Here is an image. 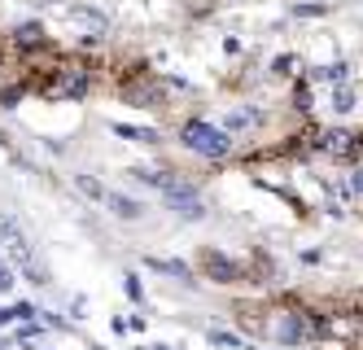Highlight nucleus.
I'll list each match as a JSON object with an SVG mask.
<instances>
[{
  "label": "nucleus",
  "mask_w": 363,
  "mask_h": 350,
  "mask_svg": "<svg viewBox=\"0 0 363 350\" xmlns=\"http://www.w3.org/2000/svg\"><path fill=\"white\" fill-rule=\"evenodd\" d=\"M311 101H315V97H311V84H306V79H302V84L294 88V110H298L302 119L311 114Z\"/></svg>",
  "instance_id": "obj_13"
},
{
  "label": "nucleus",
  "mask_w": 363,
  "mask_h": 350,
  "mask_svg": "<svg viewBox=\"0 0 363 350\" xmlns=\"http://www.w3.org/2000/svg\"><path fill=\"white\" fill-rule=\"evenodd\" d=\"M294 66H298L294 53H280V58L272 62V75H276V79H289V75H294Z\"/></svg>",
  "instance_id": "obj_14"
},
{
  "label": "nucleus",
  "mask_w": 363,
  "mask_h": 350,
  "mask_svg": "<svg viewBox=\"0 0 363 350\" xmlns=\"http://www.w3.org/2000/svg\"><path fill=\"white\" fill-rule=\"evenodd\" d=\"M193 267H197V280H211V285H223V289H232V285H250V267H245V258H232V254L219 250V246H201L197 258H193Z\"/></svg>",
  "instance_id": "obj_3"
},
{
  "label": "nucleus",
  "mask_w": 363,
  "mask_h": 350,
  "mask_svg": "<svg viewBox=\"0 0 363 350\" xmlns=\"http://www.w3.org/2000/svg\"><path fill=\"white\" fill-rule=\"evenodd\" d=\"M206 337H211V346H223V350H245V337H241V333H223V329H211Z\"/></svg>",
  "instance_id": "obj_11"
},
{
  "label": "nucleus",
  "mask_w": 363,
  "mask_h": 350,
  "mask_svg": "<svg viewBox=\"0 0 363 350\" xmlns=\"http://www.w3.org/2000/svg\"><path fill=\"white\" fill-rule=\"evenodd\" d=\"M9 62L18 66V58H13V48H9V40H0V79L9 75Z\"/></svg>",
  "instance_id": "obj_16"
},
{
  "label": "nucleus",
  "mask_w": 363,
  "mask_h": 350,
  "mask_svg": "<svg viewBox=\"0 0 363 350\" xmlns=\"http://www.w3.org/2000/svg\"><path fill=\"white\" fill-rule=\"evenodd\" d=\"M354 105H359V97H354L350 84H346V88H333V97H328V110H333V114H350Z\"/></svg>",
  "instance_id": "obj_10"
},
{
  "label": "nucleus",
  "mask_w": 363,
  "mask_h": 350,
  "mask_svg": "<svg viewBox=\"0 0 363 350\" xmlns=\"http://www.w3.org/2000/svg\"><path fill=\"white\" fill-rule=\"evenodd\" d=\"M132 350H153V346H132Z\"/></svg>",
  "instance_id": "obj_18"
},
{
  "label": "nucleus",
  "mask_w": 363,
  "mask_h": 350,
  "mask_svg": "<svg viewBox=\"0 0 363 350\" xmlns=\"http://www.w3.org/2000/svg\"><path fill=\"white\" fill-rule=\"evenodd\" d=\"M0 246H5V254L22 267V272H35V254H31V241L27 236H22V228L9 219V214H0Z\"/></svg>",
  "instance_id": "obj_5"
},
{
  "label": "nucleus",
  "mask_w": 363,
  "mask_h": 350,
  "mask_svg": "<svg viewBox=\"0 0 363 350\" xmlns=\"http://www.w3.org/2000/svg\"><path fill=\"white\" fill-rule=\"evenodd\" d=\"M106 206L118 214V219H140V214H145V206L136 197H123V193H106Z\"/></svg>",
  "instance_id": "obj_9"
},
{
  "label": "nucleus",
  "mask_w": 363,
  "mask_h": 350,
  "mask_svg": "<svg viewBox=\"0 0 363 350\" xmlns=\"http://www.w3.org/2000/svg\"><path fill=\"white\" fill-rule=\"evenodd\" d=\"M145 267H149V272H158V276H171V280H179V285H197V267H193V263L145 254Z\"/></svg>",
  "instance_id": "obj_7"
},
{
  "label": "nucleus",
  "mask_w": 363,
  "mask_h": 350,
  "mask_svg": "<svg viewBox=\"0 0 363 350\" xmlns=\"http://www.w3.org/2000/svg\"><path fill=\"white\" fill-rule=\"evenodd\" d=\"M114 136L132 141V145H158V141H162L153 127H132V123H114Z\"/></svg>",
  "instance_id": "obj_8"
},
{
  "label": "nucleus",
  "mask_w": 363,
  "mask_h": 350,
  "mask_svg": "<svg viewBox=\"0 0 363 350\" xmlns=\"http://www.w3.org/2000/svg\"><path fill=\"white\" fill-rule=\"evenodd\" d=\"M359 163H363V131H359Z\"/></svg>",
  "instance_id": "obj_17"
},
{
  "label": "nucleus",
  "mask_w": 363,
  "mask_h": 350,
  "mask_svg": "<svg viewBox=\"0 0 363 350\" xmlns=\"http://www.w3.org/2000/svg\"><path fill=\"white\" fill-rule=\"evenodd\" d=\"M92 84H96L92 62H88V58H74V53H66V58L57 62V70L48 75V79H40L31 92L44 97V101H84V97L92 92Z\"/></svg>",
  "instance_id": "obj_2"
},
{
  "label": "nucleus",
  "mask_w": 363,
  "mask_h": 350,
  "mask_svg": "<svg viewBox=\"0 0 363 350\" xmlns=\"http://www.w3.org/2000/svg\"><path fill=\"white\" fill-rule=\"evenodd\" d=\"M153 350H171V346H153Z\"/></svg>",
  "instance_id": "obj_19"
},
{
  "label": "nucleus",
  "mask_w": 363,
  "mask_h": 350,
  "mask_svg": "<svg viewBox=\"0 0 363 350\" xmlns=\"http://www.w3.org/2000/svg\"><path fill=\"white\" fill-rule=\"evenodd\" d=\"M258 341L267 346H320L324 341V324L320 311L311 307L306 293H276V298H263V333Z\"/></svg>",
  "instance_id": "obj_1"
},
{
  "label": "nucleus",
  "mask_w": 363,
  "mask_h": 350,
  "mask_svg": "<svg viewBox=\"0 0 363 350\" xmlns=\"http://www.w3.org/2000/svg\"><path fill=\"white\" fill-rule=\"evenodd\" d=\"M123 289H127V298H132V302H145V285H140V276L127 272V276H123Z\"/></svg>",
  "instance_id": "obj_15"
},
{
  "label": "nucleus",
  "mask_w": 363,
  "mask_h": 350,
  "mask_svg": "<svg viewBox=\"0 0 363 350\" xmlns=\"http://www.w3.org/2000/svg\"><path fill=\"white\" fill-rule=\"evenodd\" d=\"M74 184H79V193H84V197H92V202H106V193H110V188H101L92 175H74Z\"/></svg>",
  "instance_id": "obj_12"
},
{
  "label": "nucleus",
  "mask_w": 363,
  "mask_h": 350,
  "mask_svg": "<svg viewBox=\"0 0 363 350\" xmlns=\"http://www.w3.org/2000/svg\"><path fill=\"white\" fill-rule=\"evenodd\" d=\"M179 145L193 149L197 158H211V163H223V158L232 153V136L223 127L206 123V119H184L179 123Z\"/></svg>",
  "instance_id": "obj_4"
},
{
  "label": "nucleus",
  "mask_w": 363,
  "mask_h": 350,
  "mask_svg": "<svg viewBox=\"0 0 363 350\" xmlns=\"http://www.w3.org/2000/svg\"><path fill=\"white\" fill-rule=\"evenodd\" d=\"M5 40H9V48H13V58H27V53L53 44V40H48V31H44V22H18Z\"/></svg>",
  "instance_id": "obj_6"
}]
</instances>
